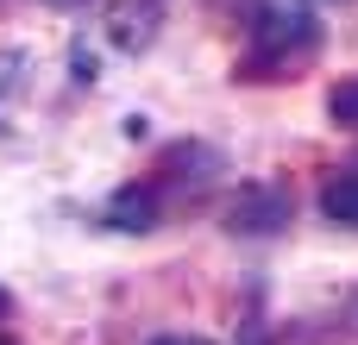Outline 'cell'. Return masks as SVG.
Listing matches in <instances>:
<instances>
[{
	"label": "cell",
	"mask_w": 358,
	"mask_h": 345,
	"mask_svg": "<svg viewBox=\"0 0 358 345\" xmlns=\"http://www.w3.org/2000/svg\"><path fill=\"white\" fill-rule=\"evenodd\" d=\"M252 38H258V50H264V57H296V50H308V44H315V19H308L302 6H258Z\"/></svg>",
	"instance_id": "obj_2"
},
{
	"label": "cell",
	"mask_w": 358,
	"mask_h": 345,
	"mask_svg": "<svg viewBox=\"0 0 358 345\" xmlns=\"http://www.w3.org/2000/svg\"><path fill=\"white\" fill-rule=\"evenodd\" d=\"M327 113H334L340 126H358V82H340V88H334V101H327Z\"/></svg>",
	"instance_id": "obj_5"
},
{
	"label": "cell",
	"mask_w": 358,
	"mask_h": 345,
	"mask_svg": "<svg viewBox=\"0 0 358 345\" xmlns=\"http://www.w3.org/2000/svg\"><path fill=\"white\" fill-rule=\"evenodd\" d=\"M289 220H296V195L283 182H245L227 201V233H245V239H277L289 233Z\"/></svg>",
	"instance_id": "obj_1"
},
{
	"label": "cell",
	"mask_w": 358,
	"mask_h": 345,
	"mask_svg": "<svg viewBox=\"0 0 358 345\" xmlns=\"http://www.w3.org/2000/svg\"><path fill=\"white\" fill-rule=\"evenodd\" d=\"M0 308H6V295H0Z\"/></svg>",
	"instance_id": "obj_7"
},
{
	"label": "cell",
	"mask_w": 358,
	"mask_h": 345,
	"mask_svg": "<svg viewBox=\"0 0 358 345\" xmlns=\"http://www.w3.org/2000/svg\"><path fill=\"white\" fill-rule=\"evenodd\" d=\"M321 214L340 220V226H358V176H334L321 189Z\"/></svg>",
	"instance_id": "obj_4"
},
{
	"label": "cell",
	"mask_w": 358,
	"mask_h": 345,
	"mask_svg": "<svg viewBox=\"0 0 358 345\" xmlns=\"http://www.w3.org/2000/svg\"><path fill=\"white\" fill-rule=\"evenodd\" d=\"M151 345H201V339H189V333H157Z\"/></svg>",
	"instance_id": "obj_6"
},
{
	"label": "cell",
	"mask_w": 358,
	"mask_h": 345,
	"mask_svg": "<svg viewBox=\"0 0 358 345\" xmlns=\"http://www.w3.org/2000/svg\"><path fill=\"white\" fill-rule=\"evenodd\" d=\"M101 220H107L113 233H145V226L157 220V195H151V189H120Z\"/></svg>",
	"instance_id": "obj_3"
}]
</instances>
